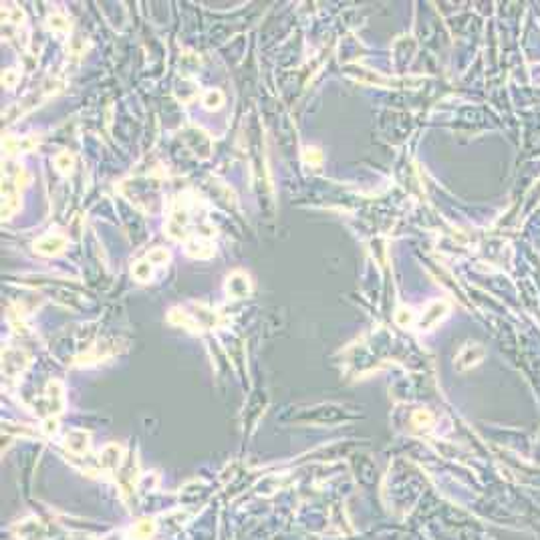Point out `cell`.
Instances as JSON below:
<instances>
[{"label": "cell", "mask_w": 540, "mask_h": 540, "mask_svg": "<svg viewBox=\"0 0 540 540\" xmlns=\"http://www.w3.org/2000/svg\"><path fill=\"white\" fill-rule=\"evenodd\" d=\"M67 246V238L65 236H59V234H51V236H43L41 240L34 242V250L43 256H53V254H59L61 250H65Z\"/></svg>", "instance_id": "obj_1"}, {"label": "cell", "mask_w": 540, "mask_h": 540, "mask_svg": "<svg viewBox=\"0 0 540 540\" xmlns=\"http://www.w3.org/2000/svg\"><path fill=\"white\" fill-rule=\"evenodd\" d=\"M250 290V280L244 272H234L230 278H228V292L236 298H242L246 296Z\"/></svg>", "instance_id": "obj_2"}, {"label": "cell", "mask_w": 540, "mask_h": 540, "mask_svg": "<svg viewBox=\"0 0 540 540\" xmlns=\"http://www.w3.org/2000/svg\"><path fill=\"white\" fill-rule=\"evenodd\" d=\"M478 347H480V345H468V347L459 353V357H457V367H459V369H466V367L478 365L480 361L484 359V349H482L480 353L474 355V351H478Z\"/></svg>", "instance_id": "obj_3"}, {"label": "cell", "mask_w": 540, "mask_h": 540, "mask_svg": "<svg viewBox=\"0 0 540 540\" xmlns=\"http://www.w3.org/2000/svg\"><path fill=\"white\" fill-rule=\"evenodd\" d=\"M446 311H448V304H446V302H434V304L430 306V311L423 315V319H421V327H430V325H434L436 321H440V319L444 317Z\"/></svg>", "instance_id": "obj_4"}, {"label": "cell", "mask_w": 540, "mask_h": 540, "mask_svg": "<svg viewBox=\"0 0 540 540\" xmlns=\"http://www.w3.org/2000/svg\"><path fill=\"white\" fill-rule=\"evenodd\" d=\"M222 103H224V95H222V91L212 89L204 95V105H206L208 109H218Z\"/></svg>", "instance_id": "obj_5"}, {"label": "cell", "mask_w": 540, "mask_h": 540, "mask_svg": "<svg viewBox=\"0 0 540 540\" xmlns=\"http://www.w3.org/2000/svg\"><path fill=\"white\" fill-rule=\"evenodd\" d=\"M151 262L149 260H143V262H137L135 266H133V276L137 278V280H141V282H145V280H149L151 278Z\"/></svg>", "instance_id": "obj_6"}, {"label": "cell", "mask_w": 540, "mask_h": 540, "mask_svg": "<svg viewBox=\"0 0 540 540\" xmlns=\"http://www.w3.org/2000/svg\"><path fill=\"white\" fill-rule=\"evenodd\" d=\"M49 26L57 32H67L71 26H69V20L63 16V14H51L49 16Z\"/></svg>", "instance_id": "obj_7"}, {"label": "cell", "mask_w": 540, "mask_h": 540, "mask_svg": "<svg viewBox=\"0 0 540 540\" xmlns=\"http://www.w3.org/2000/svg\"><path fill=\"white\" fill-rule=\"evenodd\" d=\"M55 166H57V170H61L63 174H67V172H71V168H73V158L69 156V153H59L57 158H55Z\"/></svg>", "instance_id": "obj_8"}, {"label": "cell", "mask_w": 540, "mask_h": 540, "mask_svg": "<svg viewBox=\"0 0 540 540\" xmlns=\"http://www.w3.org/2000/svg\"><path fill=\"white\" fill-rule=\"evenodd\" d=\"M168 258H170V254H168L164 248H156L153 252L147 254V260H149L151 264H164Z\"/></svg>", "instance_id": "obj_9"}, {"label": "cell", "mask_w": 540, "mask_h": 540, "mask_svg": "<svg viewBox=\"0 0 540 540\" xmlns=\"http://www.w3.org/2000/svg\"><path fill=\"white\" fill-rule=\"evenodd\" d=\"M304 160H306V164L319 166V164L323 162V156H321V151H319V149L311 147V149H306V151H304Z\"/></svg>", "instance_id": "obj_10"}, {"label": "cell", "mask_w": 540, "mask_h": 540, "mask_svg": "<svg viewBox=\"0 0 540 540\" xmlns=\"http://www.w3.org/2000/svg\"><path fill=\"white\" fill-rule=\"evenodd\" d=\"M16 81H18V75H16L14 71H6V73L2 75V85H4V87H14Z\"/></svg>", "instance_id": "obj_11"}]
</instances>
